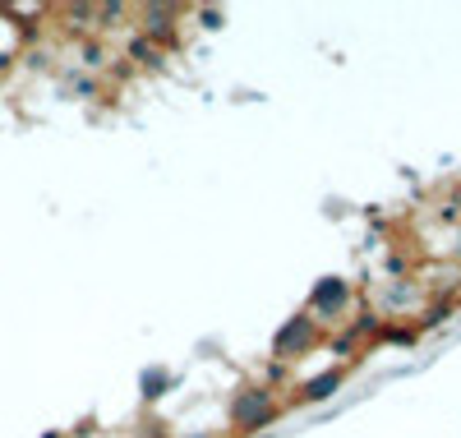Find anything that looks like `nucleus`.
<instances>
[{"instance_id":"11","label":"nucleus","mask_w":461,"mask_h":438,"mask_svg":"<svg viewBox=\"0 0 461 438\" xmlns=\"http://www.w3.org/2000/svg\"><path fill=\"white\" fill-rule=\"evenodd\" d=\"M171 383V374L167 370H148L143 374V397H162V388Z\"/></svg>"},{"instance_id":"14","label":"nucleus","mask_w":461,"mask_h":438,"mask_svg":"<svg viewBox=\"0 0 461 438\" xmlns=\"http://www.w3.org/2000/svg\"><path fill=\"white\" fill-rule=\"evenodd\" d=\"M199 19H203V28H221V10H199Z\"/></svg>"},{"instance_id":"5","label":"nucleus","mask_w":461,"mask_h":438,"mask_svg":"<svg viewBox=\"0 0 461 438\" xmlns=\"http://www.w3.org/2000/svg\"><path fill=\"white\" fill-rule=\"evenodd\" d=\"M125 60H130V65H139V69H162V65H167V51H158L143 32H130V42H125Z\"/></svg>"},{"instance_id":"6","label":"nucleus","mask_w":461,"mask_h":438,"mask_svg":"<svg viewBox=\"0 0 461 438\" xmlns=\"http://www.w3.org/2000/svg\"><path fill=\"white\" fill-rule=\"evenodd\" d=\"M341 379H346V370H328V374H319V379H310L300 388V397L304 402H328V397L341 388Z\"/></svg>"},{"instance_id":"7","label":"nucleus","mask_w":461,"mask_h":438,"mask_svg":"<svg viewBox=\"0 0 461 438\" xmlns=\"http://www.w3.org/2000/svg\"><path fill=\"white\" fill-rule=\"evenodd\" d=\"M56 19H65V32H84L97 23V5H65V10H51Z\"/></svg>"},{"instance_id":"1","label":"nucleus","mask_w":461,"mask_h":438,"mask_svg":"<svg viewBox=\"0 0 461 438\" xmlns=\"http://www.w3.org/2000/svg\"><path fill=\"white\" fill-rule=\"evenodd\" d=\"M277 415H282V406H277L273 388H245L236 397V406H230V420H236L240 433H258V429L273 424Z\"/></svg>"},{"instance_id":"12","label":"nucleus","mask_w":461,"mask_h":438,"mask_svg":"<svg viewBox=\"0 0 461 438\" xmlns=\"http://www.w3.org/2000/svg\"><path fill=\"white\" fill-rule=\"evenodd\" d=\"M69 88L79 93V97H97V78H88V74H74V78H69Z\"/></svg>"},{"instance_id":"3","label":"nucleus","mask_w":461,"mask_h":438,"mask_svg":"<svg viewBox=\"0 0 461 438\" xmlns=\"http://www.w3.org/2000/svg\"><path fill=\"white\" fill-rule=\"evenodd\" d=\"M176 14H180L176 5H171V10H167V5H143V10H139V19H143V28H139V32H143V37H148V42L158 47V51H167V47L176 51V47H180Z\"/></svg>"},{"instance_id":"4","label":"nucleus","mask_w":461,"mask_h":438,"mask_svg":"<svg viewBox=\"0 0 461 438\" xmlns=\"http://www.w3.org/2000/svg\"><path fill=\"white\" fill-rule=\"evenodd\" d=\"M310 305H314V314H319V318H332V314H341L346 305H351V287L337 282V277H328V282H319V287H314Z\"/></svg>"},{"instance_id":"2","label":"nucleus","mask_w":461,"mask_h":438,"mask_svg":"<svg viewBox=\"0 0 461 438\" xmlns=\"http://www.w3.org/2000/svg\"><path fill=\"white\" fill-rule=\"evenodd\" d=\"M319 342H323L319 318H314V314H295L291 324L273 337V351H277V355H286V360H300V355H310Z\"/></svg>"},{"instance_id":"15","label":"nucleus","mask_w":461,"mask_h":438,"mask_svg":"<svg viewBox=\"0 0 461 438\" xmlns=\"http://www.w3.org/2000/svg\"><path fill=\"white\" fill-rule=\"evenodd\" d=\"M194 438H208V433H194Z\"/></svg>"},{"instance_id":"13","label":"nucleus","mask_w":461,"mask_h":438,"mask_svg":"<svg viewBox=\"0 0 461 438\" xmlns=\"http://www.w3.org/2000/svg\"><path fill=\"white\" fill-rule=\"evenodd\" d=\"M388 272H393V277H411V259H406V254H393V259H388Z\"/></svg>"},{"instance_id":"10","label":"nucleus","mask_w":461,"mask_h":438,"mask_svg":"<svg viewBox=\"0 0 461 438\" xmlns=\"http://www.w3.org/2000/svg\"><path fill=\"white\" fill-rule=\"evenodd\" d=\"M351 333H356V342H360V337H374V333H383V314L365 309V314H360V324H351Z\"/></svg>"},{"instance_id":"8","label":"nucleus","mask_w":461,"mask_h":438,"mask_svg":"<svg viewBox=\"0 0 461 438\" xmlns=\"http://www.w3.org/2000/svg\"><path fill=\"white\" fill-rule=\"evenodd\" d=\"M79 56H84V65L88 69H106L115 56L106 51V42H97V37H84V47H79Z\"/></svg>"},{"instance_id":"9","label":"nucleus","mask_w":461,"mask_h":438,"mask_svg":"<svg viewBox=\"0 0 461 438\" xmlns=\"http://www.w3.org/2000/svg\"><path fill=\"white\" fill-rule=\"evenodd\" d=\"M452 296H443V300H434L425 314H420V328H438V324H447V314H452Z\"/></svg>"}]
</instances>
